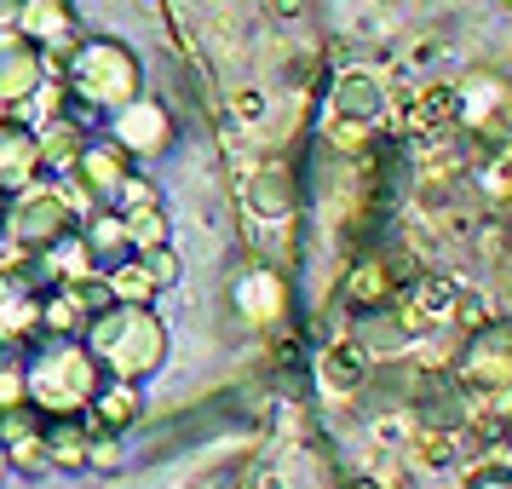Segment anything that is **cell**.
Returning <instances> with one entry per match:
<instances>
[{
    "mask_svg": "<svg viewBox=\"0 0 512 489\" xmlns=\"http://www.w3.org/2000/svg\"><path fill=\"white\" fill-rule=\"evenodd\" d=\"M328 110H334L340 121H363V127H374V121L386 116V87H380L374 75L351 70V75H340V87L328 93Z\"/></svg>",
    "mask_w": 512,
    "mask_h": 489,
    "instance_id": "obj_12",
    "label": "cell"
},
{
    "mask_svg": "<svg viewBox=\"0 0 512 489\" xmlns=\"http://www.w3.org/2000/svg\"><path fill=\"white\" fill-rule=\"evenodd\" d=\"M397 294H403V271H397L392 259H363L357 271L346 277V305H357V311H380V305H392Z\"/></svg>",
    "mask_w": 512,
    "mask_h": 489,
    "instance_id": "obj_14",
    "label": "cell"
},
{
    "mask_svg": "<svg viewBox=\"0 0 512 489\" xmlns=\"http://www.w3.org/2000/svg\"><path fill=\"white\" fill-rule=\"evenodd\" d=\"M110 139H116L127 156H162V150H173V116H167L162 98H127L116 110Z\"/></svg>",
    "mask_w": 512,
    "mask_h": 489,
    "instance_id": "obj_7",
    "label": "cell"
},
{
    "mask_svg": "<svg viewBox=\"0 0 512 489\" xmlns=\"http://www.w3.org/2000/svg\"><path fill=\"white\" fill-rule=\"evenodd\" d=\"M24 374H29V403L41 415H87L98 386H104L98 357L87 346H75V340H58L52 351H41Z\"/></svg>",
    "mask_w": 512,
    "mask_h": 489,
    "instance_id": "obj_2",
    "label": "cell"
},
{
    "mask_svg": "<svg viewBox=\"0 0 512 489\" xmlns=\"http://www.w3.org/2000/svg\"><path fill=\"white\" fill-rule=\"evenodd\" d=\"M87 415H93V432H116V438L127 432V426H139V415H144L139 380H104Z\"/></svg>",
    "mask_w": 512,
    "mask_h": 489,
    "instance_id": "obj_13",
    "label": "cell"
},
{
    "mask_svg": "<svg viewBox=\"0 0 512 489\" xmlns=\"http://www.w3.org/2000/svg\"><path fill=\"white\" fill-rule=\"evenodd\" d=\"M374 374V351L363 346V340H334V346L317 357V380H323L328 397H363V386H369Z\"/></svg>",
    "mask_w": 512,
    "mask_h": 489,
    "instance_id": "obj_9",
    "label": "cell"
},
{
    "mask_svg": "<svg viewBox=\"0 0 512 489\" xmlns=\"http://www.w3.org/2000/svg\"><path fill=\"white\" fill-rule=\"evenodd\" d=\"M248 202H254L265 219H282V213L294 208V173H288V167H277V162L259 167L254 185H248Z\"/></svg>",
    "mask_w": 512,
    "mask_h": 489,
    "instance_id": "obj_18",
    "label": "cell"
},
{
    "mask_svg": "<svg viewBox=\"0 0 512 489\" xmlns=\"http://www.w3.org/2000/svg\"><path fill=\"white\" fill-rule=\"evenodd\" d=\"M35 144H41V162L75 167V156H81V144H87V139H81V127H75V121L58 116V121H47V127H41V139H35Z\"/></svg>",
    "mask_w": 512,
    "mask_h": 489,
    "instance_id": "obj_20",
    "label": "cell"
},
{
    "mask_svg": "<svg viewBox=\"0 0 512 489\" xmlns=\"http://www.w3.org/2000/svg\"><path fill=\"white\" fill-rule=\"evenodd\" d=\"M75 173L87 179V190H98V202H110L121 190V179H127V150H121L116 139H104V144H81V156H75Z\"/></svg>",
    "mask_w": 512,
    "mask_h": 489,
    "instance_id": "obj_15",
    "label": "cell"
},
{
    "mask_svg": "<svg viewBox=\"0 0 512 489\" xmlns=\"http://www.w3.org/2000/svg\"><path fill=\"white\" fill-rule=\"evenodd\" d=\"M121 219H127V236H133V254H144V248H162V242H167V219H162V208H156V202H150V208H127Z\"/></svg>",
    "mask_w": 512,
    "mask_h": 489,
    "instance_id": "obj_21",
    "label": "cell"
},
{
    "mask_svg": "<svg viewBox=\"0 0 512 489\" xmlns=\"http://www.w3.org/2000/svg\"><path fill=\"white\" fill-rule=\"evenodd\" d=\"M70 93L87 110H121L127 98H139V58H133V47H121L110 35L81 41L70 52Z\"/></svg>",
    "mask_w": 512,
    "mask_h": 489,
    "instance_id": "obj_3",
    "label": "cell"
},
{
    "mask_svg": "<svg viewBox=\"0 0 512 489\" xmlns=\"http://www.w3.org/2000/svg\"><path fill=\"white\" fill-rule=\"evenodd\" d=\"M81 242H87V254L110 271V265H121L127 259V248H133V236H127V219L121 213H98L93 225L81 231Z\"/></svg>",
    "mask_w": 512,
    "mask_h": 489,
    "instance_id": "obj_17",
    "label": "cell"
},
{
    "mask_svg": "<svg viewBox=\"0 0 512 489\" xmlns=\"http://www.w3.org/2000/svg\"><path fill=\"white\" fill-rule=\"evenodd\" d=\"M104 282H110V300L144 305L150 294H156V277L144 271V259H121V265H110V271H104Z\"/></svg>",
    "mask_w": 512,
    "mask_h": 489,
    "instance_id": "obj_19",
    "label": "cell"
},
{
    "mask_svg": "<svg viewBox=\"0 0 512 489\" xmlns=\"http://www.w3.org/2000/svg\"><path fill=\"white\" fill-rule=\"evenodd\" d=\"M466 489H512V472L501 461H489V466H478V472L466 478Z\"/></svg>",
    "mask_w": 512,
    "mask_h": 489,
    "instance_id": "obj_25",
    "label": "cell"
},
{
    "mask_svg": "<svg viewBox=\"0 0 512 489\" xmlns=\"http://www.w3.org/2000/svg\"><path fill=\"white\" fill-rule=\"evenodd\" d=\"M41 87H47V52L35 47L29 35H18V29L0 35V98L18 110V104L35 98Z\"/></svg>",
    "mask_w": 512,
    "mask_h": 489,
    "instance_id": "obj_8",
    "label": "cell"
},
{
    "mask_svg": "<svg viewBox=\"0 0 512 489\" xmlns=\"http://www.w3.org/2000/svg\"><path fill=\"white\" fill-rule=\"evenodd\" d=\"M18 35H29L47 52V64H58V52H75V6L70 0H24Z\"/></svg>",
    "mask_w": 512,
    "mask_h": 489,
    "instance_id": "obj_11",
    "label": "cell"
},
{
    "mask_svg": "<svg viewBox=\"0 0 512 489\" xmlns=\"http://www.w3.org/2000/svg\"><path fill=\"white\" fill-rule=\"evenodd\" d=\"M346 489H380V484H369V478H351V484Z\"/></svg>",
    "mask_w": 512,
    "mask_h": 489,
    "instance_id": "obj_29",
    "label": "cell"
},
{
    "mask_svg": "<svg viewBox=\"0 0 512 489\" xmlns=\"http://www.w3.org/2000/svg\"><path fill=\"white\" fill-rule=\"evenodd\" d=\"M265 12H271V18H305L311 0H265Z\"/></svg>",
    "mask_w": 512,
    "mask_h": 489,
    "instance_id": "obj_26",
    "label": "cell"
},
{
    "mask_svg": "<svg viewBox=\"0 0 512 489\" xmlns=\"http://www.w3.org/2000/svg\"><path fill=\"white\" fill-rule=\"evenodd\" d=\"M87 351L98 357V369L110 380H144L162 369L167 357V328L133 300H110L87 323Z\"/></svg>",
    "mask_w": 512,
    "mask_h": 489,
    "instance_id": "obj_1",
    "label": "cell"
},
{
    "mask_svg": "<svg viewBox=\"0 0 512 489\" xmlns=\"http://www.w3.org/2000/svg\"><path fill=\"white\" fill-rule=\"evenodd\" d=\"M455 127L472 139H501L512 127V87L489 70L455 81Z\"/></svg>",
    "mask_w": 512,
    "mask_h": 489,
    "instance_id": "obj_6",
    "label": "cell"
},
{
    "mask_svg": "<svg viewBox=\"0 0 512 489\" xmlns=\"http://www.w3.org/2000/svg\"><path fill=\"white\" fill-rule=\"evenodd\" d=\"M0 225H6V236L18 248L47 254L58 236H70V202H64V190H52V185H24V190H12Z\"/></svg>",
    "mask_w": 512,
    "mask_h": 489,
    "instance_id": "obj_5",
    "label": "cell"
},
{
    "mask_svg": "<svg viewBox=\"0 0 512 489\" xmlns=\"http://www.w3.org/2000/svg\"><path fill=\"white\" fill-rule=\"evenodd\" d=\"M231 116L242 121V127H259V121H265V93H259V87H236L231 93Z\"/></svg>",
    "mask_w": 512,
    "mask_h": 489,
    "instance_id": "obj_24",
    "label": "cell"
},
{
    "mask_svg": "<svg viewBox=\"0 0 512 489\" xmlns=\"http://www.w3.org/2000/svg\"><path fill=\"white\" fill-rule=\"evenodd\" d=\"M501 466L512 472V432H507V443H501Z\"/></svg>",
    "mask_w": 512,
    "mask_h": 489,
    "instance_id": "obj_27",
    "label": "cell"
},
{
    "mask_svg": "<svg viewBox=\"0 0 512 489\" xmlns=\"http://www.w3.org/2000/svg\"><path fill=\"white\" fill-rule=\"evenodd\" d=\"M6 472H12V461H6V443H0V484H6Z\"/></svg>",
    "mask_w": 512,
    "mask_h": 489,
    "instance_id": "obj_28",
    "label": "cell"
},
{
    "mask_svg": "<svg viewBox=\"0 0 512 489\" xmlns=\"http://www.w3.org/2000/svg\"><path fill=\"white\" fill-rule=\"evenodd\" d=\"M231 300L254 328H265L288 311V282H282V271H271V265H254V271H242V277L231 282Z\"/></svg>",
    "mask_w": 512,
    "mask_h": 489,
    "instance_id": "obj_10",
    "label": "cell"
},
{
    "mask_svg": "<svg viewBox=\"0 0 512 489\" xmlns=\"http://www.w3.org/2000/svg\"><path fill=\"white\" fill-rule=\"evenodd\" d=\"M455 374L466 392H512V317H484L478 328H466Z\"/></svg>",
    "mask_w": 512,
    "mask_h": 489,
    "instance_id": "obj_4",
    "label": "cell"
},
{
    "mask_svg": "<svg viewBox=\"0 0 512 489\" xmlns=\"http://www.w3.org/2000/svg\"><path fill=\"white\" fill-rule=\"evenodd\" d=\"M144 271H150V277H156V288H173V282H179V259H173V248H144Z\"/></svg>",
    "mask_w": 512,
    "mask_h": 489,
    "instance_id": "obj_22",
    "label": "cell"
},
{
    "mask_svg": "<svg viewBox=\"0 0 512 489\" xmlns=\"http://www.w3.org/2000/svg\"><path fill=\"white\" fill-rule=\"evenodd\" d=\"M29 403V374L18 363H0V409H18Z\"/></svg>",
    "mask_w": 512,
    "mask_h": 489,
    "instance_id": "obj_23",
    "label": "cell"
},
{
    "mask_svg": "<svg viewBox=\"0 0 512 489\" xmlns=\"http://www.w3.org/2000/svg\"><path fill=\"white\" fill-rule=\"evenodd\" d=\"M35 173H41V144H35V133L0 127V190L35 185Z\"/></svg>",
    "mask_w": 512,
    "mask_h": 489,
    "instance_id": "obj_16",
    "label": "cell"
}]
</instances>
